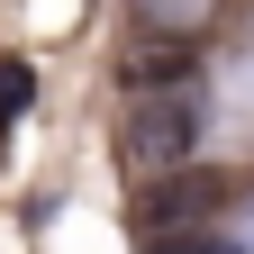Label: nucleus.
<instances>
[{"mask_svg": "<svg viewBox=\"0 0 254 254\" xmlns=\"http://www.w3.org/2000/svg\"><path fill=\"white\" fill-rule=\"evenodd\" d=\"M200 127H209V82H154V91H127L118 100V154L136 164V182L173 173L200 154Z\"/></svg>", "mask_w": 254, "mask_h": 254, "instance_id": "obj_1", "label": "nucleus"}, {"mask_svg": "<svg viewBox=\"0 0 254 254\" xmlns=\"http://www.w3.org/2000/svg\"><path fill=\"white\" fill-rule=\"evenodd\" d=\"M27 100H37V73H27L18 55H0V136H9V118H18Z\"/></svg>", "mask_w": 254, "mask_h": 254, "instance_id": "obj_2", "label": "nucleus"}]
</instances>
